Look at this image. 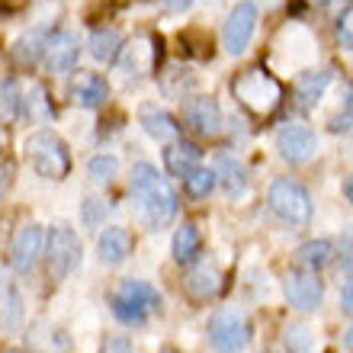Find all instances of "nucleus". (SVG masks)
<instances>
[{"label":"nucleus","instance_id":"nucleus-14","mask_svg":"<svg viewBox=\"0 0 353 353\" xmlns=\"http://www.w3.org/2000/svg\"><path fill=\"white\" fill-rule=\"evenodd\" d=\"M110 97V87L103 81L100 74H93V71H77L74 81H71V100L77 106H84V110H97L103 106Z\"/></svg>","mask_w":353,"mask_h":353},{"label":"nucleus","instance_id":"nucleus-1","mask_svg":"<svg viewBox=\"0 0 353 353\" xmlns=\"http://www.w3.org/2000/svg\"><path fill=\"white\" fill-rule=\"evenodd\" d=\"M129 186H132V196L139 199L141 212H145V222H148L151 228L168 225L176 215V193L170 190L168 176L158 174V168H151L145 161L135 164L132 176H129Z\"/></svg>","mask_w":353,"mask_h":353},{"label":"nucleus","instance_id":"nucleus-26","mask_svg":"<svg viewBox=\"0 0 353 353\" xmlns=\"http://www.w3.org/2000/svg\"><path fill=\"white\" fill-rule=\"evenodd\" d=\"M186 286H190V292H196L199 299H209L215 289H219V273H215V267H209V263H199V267H193Z\"/></svg>","mask_w":353,"mask_h":353},{"label":"nucleus","instance_id":"nucleus-39","mask_svg":"<svg viewBox=\"0 0 353 353\" xmlns=\"http://www.w3.org/2000/svg\"><path fill=\"white\" fill-rule=\"evenodd\" d=\"M344 196H347V199H350V203H353V176H350V180H347V183H344Z\"/></svg>","mask_w":353,"mask_h":353},{"label":"nucleus","instance_id":"nucleus-42","mask_svg":"<svg viewBox=\"0 0 353 353\" xmlns=\"http://www.w3.org/2000/svg\"><path fill=\"white\" fill-rule=\"evenodd\" d=\"M308 3H327V0H308Z\"/></svg>","mask_w":353,"mask_h":353},{"label":"nucleus","instance_id":"nucleus-19","mask_svg":"<svg viewBox=\"0 0 353 353\" xmlns=\"http://www.w3.org/2000/svg\"><path fill=\"white\" fill-rule=\"evenodd\" d=\"M141 129L148 132L154 141H174L180 135V125L170 112L164 110H145L141 112Z\"/></svg>","mask_w":353,"mask_h":353},{"label":"nucleus","instance_id":"nucleus-38","mask_svg":"<svg viewBox=\"0 0 353 353\" xmlns=\"http://www.w3.org/2000/svg\"><path fill=\"white\" fill-rule=\"evenodd\" d=\"M10 174H13V168H10V164H0V199H3V190H7V183H10Z\"/></svg>","mask_w":353,"mask_h":353},{"label":"nucleus","instance_id":"nucleus-34","mask_svg":"<svg viewBox=\"0 0 353 353\" xmlns=\"http://www.w3.org/2000/svg\"><path fill=\"white\" fill-rule=\"evenodd\" d=\"M100 353H135V350H132V344L125 341V337H110V341L103 344Z\"/></svg>","mask_w":353,"mask_h":353},{"label":"nucleus","instance_id":"nucleus-32","mask_svg":"<svg viewBox=\"0 0 353 353\" xmlns=\"http://www.w3.org/2000/svg\"><path fill=\"white\" fill-rule=\"evenodd\" d=\"M337 42H341V48H353V7L344 10L337 19Z\"/></svg>","mask_w":353,"mask_h":353},{"label":"nucleus","instance_id":"nucleus-25","mask_svg":"<svg viewBox=\"0 0 353 353\" xmlns=\"http://www.w3.org/2000/svg\"><path fill=\"white\" fill-rule=\"evenodd\" d=\"M331 257H334V244L327 241V238H318V241H305L302 248H299V261H302V267L305 270H321L331 263Z\"/></svg>","mask_w":353,"mask_h":353},{"label":"nucleus","instance_id":"nucleus-36","mask_svg":"<svg viewBox=\"0 0 353 353\" xmlns=\"http://www.w3.org/2000/svg\"><path fill=\"white\" fill-rule=\"evenodd\" d=\"M168 10H174V13H186V10L193 7V0H161Z\"/></svg>","mask_w":353,"mask_h":353},{"label":"nucleus","instance_id":"nucleus-7","mask_svg":"<svg viewBox=\"0 0 353 353\" xmlns=\"http://www.w3.org/2000/svg\"><path fill=\"white\" fill-rule=\"evenodd\" d=\"M209 341H212V347L219 353H238L251 341V325H248V318L241 312L222 308L209 321Z\"/></svg>","mask_w":353,"mask_h":353},{"label":"nucleus","instance_id":"nucleus-27","mask_svg":"<svg viewBox=\"0 0 353 353\" xmlns=\"http://www.w3.org/2000/svg\"><path fill=\"white\" fill-rule=\"evenodd\" d=\"M215 183H219V176H215L212 168H196L193 174L183 176L186 193L193 196V199H203V196H209V193L215 190Z\"/></svg>","mask_w":353,"mask_h":353},{"label":"nucleus","instance_id":"nucleus-24","mask_svg":"<svg viewBox=\"0 0 353 353\" xmlns=\"http://www.w3.org/2000/svg\"><path fill=\"white\" fill-rule=\"evenodd\" d=\"M215 176H222L225 190H228L232 196H241L244 186H248V174H244L241 161L232 158V154H222V158H219V170H215Z\"/></svg>","mask_w":353,"mask_h":353},{"label":"nucleus","instance_id":"nucleus-23","mask_svg":"<svg viewBox=\"0 0 353 353\" xmlns=\"http://www.w3.org/2000/svg\"><path fill=\"white\" fill-rule=\"evenodd\" d=\"M151 61H154V48H151L148 39H139L135 46L125 48V61H122V71H125L129 77H132V74L141 77V74H148V71H151Z\"/></svg>","mask_w":353,"mask_h":353},{"label":"nucleus","instance_id":"nucleus-43","mask_svg":"<svg viewBox=\"0 0 353 353\" xmlns=\"http://www.w3.org/2000/svg\"><path fill=\"white\" fill-rule=\"evenodd\" d=\"M3 353H23V350H3Z\"/></svg>","mask_w":353,"mask_h":353},{"label":"nucleus","instance_id":"nucleus-2","mask_svg":"<svg viewBox=\"0 0 353 353\" xmlns=\"http://www.w3.org/2000/svg\"><path fill=\"white\" fill-rule=\"evenodd\" d=\"M23 154H26L29 168L36 170L39 176H46V180H65L68 170H71L68 145L55 132H46V129L32 132V135L23 141Z\"/></svg>","mask_w":353,"mask_h":353},{"label":"nucleus","instance_id":"nucleus-10","mask_svg":"<svg viewBox=\"0 0 353 353\" xmlns=\"http://www.w3.org/2000/svg\"><path fill=\"white\" fill-rule=\"evenodd\" d=\"M276 148H279V154H283L289 164H305V161L315 158L318 135L308 129V125L292 122V125H283V129L276 132Z\"/></svg>","mask_w":353,"mask_h":353},{"label":"nucleus","instance_id":"nucleus-6","mask_svg":"<svg viewBox=\"0 0 353 353\" xmlns=\"http://www.w3.org/2000/svg\"><path fill=\"white\" fill-rule=\"evenodd\" d=\"M46 261H48V273L55 279L71 276V270L77 267V261H81V238L68 222L52 225L46 244Z\"/></svg>","mask_w":353,"mask_h":353},{"label":"nucleus","instance_id":"nucleus-29","mask_svg":"<svg viewBox=\"0 0 353 353\" xmlns=\"http://www.w3.org/2000/svg\"><path fill=\"white\" fill-rule=\"evenodd\" d=\"M19 116V90H17V81H3L0 84V122L7 125Z\"/></svg>","mask_w":353,"mask_h":353},{"label":"nucleus","instance_id":"nucleus-17","mask_svg":"<svg viewBox=\"0 0 353 353\" xmlns=\"http://www.w3.org/2000/svg\"><path fill=\"white\" fill-rule=\"evenodd\" d=\"M199 154L203 151L190 145V141H174L168 151H164V168H168L170 176H186L199 168Z\"/></svg>","mask_w":353,"mask_h":353},{"label":"nucleus","instance_id":"nucleus-15","mask_svg":"<svg viewBox=\"0 0 353 353\" xmlns=\"http://www.w3.org/2000/svg\"><path fill=\"white\" fill-rule=\"evenodd\" d=\"M132 251V238L125 228H116V225H110L106 232H100V241H97V254H100L103 263H110V267H116V263H122L125 257H129Z\"/></svg>","mask_w":353,"mask_h":353},{"label":"nucleus","instance_id":"nucleus-8","mask_svg":"<svg viewBox=\"0 0 353 353\" xmlns=\"http://www.w3.org/2000/svg\"><path fill=\"white\" fill-rule=\"evenodd\" d=\"M283 289H286L289 305L296 312H315L325 299V286L315 276V270H289L283 279Z\"/></svg>","mask_w":353,"mask_h":353},{"label":"nucleus","instance_id":"nucleus-44","mask_svg":"<svg viewBox=\"0 0 353 353\" xmlns=\"http://www.w3.org/2000/svg\"><path fill=\"white\" fill-rule=\"evenodd\" d=\"M161 353H176V350H161Z\"/></svg>","mask_w":353,"mask_h":353},{"label":"nucleus","instance_id":"nucleus-40","mask_svg":"<svg viewBox=\"0 0 353 353\" xmlns=\"http://www.w3.org/2000/svg\"><path fill=\"white\" fill-rule=\"evenodd\" d=\"M3 145H7V135H3V129H0V151H3Z\"/></svg>","mask_w":353,"mask_h":353},{"label":"nucleus","instance_id":"nucleus-33","mask_svg":"<svg viewBox=\"0 0 353 353\" xmlns=\"http://www.w3.org/2000/svg\"><path fill=\"white\" fill-rule=\"evenodd\" d=\"M350 129H353V93H350V100H347V110L331 119V132H350Z\"/></svg>","mask_w":353,"mask_h":353},{"label":"nucleus","instance_id":"nucleus-12","mask_svg":"<svg viewBox=\"0 0 353 353\" xmlns=\"http://www.w3.org/2000/svg\"><path fill=\"white\" fill-rule=\"evenodd\" d=\"M77 55H81V42H77L74 32H48L42 61H46V68L52 74H68V71H74Z\"/></svg>","mask_w":353,"mask_h":353},{"label":"nucleus","instance_id":"nucleus-18","mask_svg":"<svg viewBox=\"0 0 353 353\" xmlns=\"http://www.w3.org/2000/svg\"><path fill=\"white\" fill-rule=\"evenodd\" d=\"M87 48H90V55L97 58V61H103V65H112V61L122 55V36H119V29H112V26L93 29Z\"/></svg>","mask_w":353,"mask_h":353},{"label":"nucleus","instance_id":"nucleus-30","mask_svg":"<svg viewBox=\"0 0 353 353\" xmlns=\"http://www.w3.org/2000/svg\"><path fill=\"white\" fill-rule=\"evenodd\" d=\"M289 353H312V331L302 325H292L286 327V337H283Z\"/></svg>","mask_w":353,"mask_h":353},{"label":"nucleus","instance_id":"nucleus-31","mask_svg":"<svg viewBox=\"0 0 353 353\" xmlns=\"http://www.w3.org/2000/svg\"><path fill=\"white\" fill-rule=\"evenodd\" d=\"M327 87V74H312V77H302L299 81V100L305 103H315L318 97H321V90Z\"/></svg>","mask_w":353,"mask_h":353},{"label":"nucleus","instance_id":"nucleus-21","mask_svg":"<svg viewBox=\"0 0 353 353\" xmlns=\"http://www.w3.org/2000/svg\"><path fill=\"white\" fill-rule=\"evenodd\" d=\"M19 112L26 116L29 122H42L52 116V103H48V93L42 84H29L26 93H19Z\"/></svg>","mask_w":353,"mask_h":353},{"label":"nucleus","instance_id":"nucleus-35","mask_svg":"<svg viewBox=\"0 0 353 353\" xmlns=\"http://www.w3.org/2000/svg\"><path fill=\"white\" fill-rule=\"evenodd\" d=\"M84 209H87V212H84V222L87 225H97V222H100V199H87Z\"/></svg>","mask_w":353,"mask_h":353},{"label":"nucleus","instance_id":"nucleus-9","mask_svg":"<svg viewBox=\"0 0 353 353\" xmlns=\"http://www.w3.org/2000/svg\"><path fill=\"white\" fill-rule=\"evenodd\" d=\"M254 29H257V7L254 3H234V10L228 13V19H225V52L228 55H241V52H248V46H251L254 39Z\"/></svg>","mask_w":353,"mask_h":353},{"label":"nucleus","instance_id":"nucleus-16","mask_svg":"<svg viewBox=\"0 0 353 353\" xmlns=\"http://www.w3.org/2000/svg\"><path fill=\"white\" fill-rule=\"evenodd\" d=\"M29 350L32 353H68L71 350V341L61 327L52 325H32L29 327Z\"/></svg>","mask_w":353,"mask_h":353},{"label":"nucleus","instance_id":"nucleus-4","mask_svg":"<svg viewBox=\"0 0 353 353\" xmlns=\"http://www.w3.org/2000/svg\"><path fill=\"white\" fill-rule=\"evenodd\" d=\"M232 90H234V100L241 103L248 112L254 116H270V112L279 106L283 100V87L273 74H267L263 68H251L232 81Z\"/></svg>","mask_w":353,"mask_h":353},{"label":"nucleus","instance_id":"nucleus-20","mask_svg":"<svg viewBox=\"0 0 353 353\" xmlns=\"http://www.w3.org/2000/svg\"><path fill=\"white\" fill-rule=\"evenodd\" d=\"M199 248H203V234L193 222H186L176 228L174 234V261L176 263H193L199 257Z\"/></svg>","mask_w":353,"mask_h":353},{"label":"nucleus","instance_id":"nucleus-41","mask_svg":"<svg viewBox=\"0 0 353 353\" xmlns=\"http://www.w3.org/2000/svg\"><path fill=\"white\" fill-rule=\"evenodd\" d=\"M347 344L353 347V327H350V331H347Z\"/></svg>","mask_w":353,"mask_h":353},{"label":"nucleus","instance_id":"nucleus-3","mask_svg":"<svg viewBox=\"0 0 353 353\" xmlns=\"http://www.w3.org/2000/svg\"><path fill=\"white\" fill-rule=\"evenodd\" d=\"M110 308L122 325H145L151 312L161 308V296L145 279H122L119 286L112 289Z\"/></svg>","mask_w":353,"mask_h":353},{"label":"nucleus","instance_id":"nucleus-22","mask_svg":"<svg viewBox=\"0 0 353 353\" xmlns=\"http://www.w3.org/2000/svg\"><path fill=\"white\" fill-rule=\"evenodd\" d=\"M46 42H48V29H29L26 36L17 39V46H13V58H17L19 65H36L42 52H46Z\"/></svg>","mask_w":353,"mask_h":353},{"label":"nucleus","instance_id":"nucleus-37","mask_svg":"<svg viewBox=\"0 0 353 353\" xmlns=\"http://www.w3.org/2000/svg\"><path fill=\"white\" fill-rule=\"evenodd\" d=\"M344 308L353 312V273L347 276V286H344Z\"/></svg>","mask_w":353,"mask_h":353},{"label":"nucleus","instance_id":"nucleus-28","mask_svg":"<svg viewBox=\"0 0 353 353\" xmlns=\"http://www.w3.org/2000/svg\"><path fill=\"white\" fill-rule=\"evenodd\" d=\"M116 170H119V161L112 158V154H97V158H90V164H87V174H90V180L97 186H106L116 176Z\"/></svg>","mask_w":353,"mask_h":353},{"label":"nucleus","instance_id":"nucleus-5","mask_svg":"<svg viewBox=\"0 0 353 353\" xmlns=\"http://www.w3.org/2000/svg\"><path fill=\"white\" fill-rule=\"evenodd\" d=\"M270 205L273 212L289 225H308L312 222V196L302 183L289 180V176H279L270 186Z\"/></svg>","mask_w":353,"mask_h":353},{"label":"nucleus","instance_id":"nucleus-13","mask_svg":"<svg viewBox=\"0 0 353 353\" xmlns=\"http://www.w3.org/2000/svg\"><path fill=\"white\" fill-rule=\"evenodd\" d=\"M183 116L199 135H219V132H222V110H219V103H215L212 97H196V100H190Z\"/></svg>","mask_w":353,"mask_h":353},{"label":"nucleus","instance_id":"nucleus-11","mask_svg":"<svg viewBox=\"0 0 353 353\" xmlns=\"http://www.w3.org/2000/svg\"><path fill=\"white\" fill-rule=\"evenodd\" d=\"M46 254V234L39 225H23L10 244V263L19 273H29V270L39 263V257Z\"/></svg>","mask_w":353,"mask_h":353}]
</instances>
